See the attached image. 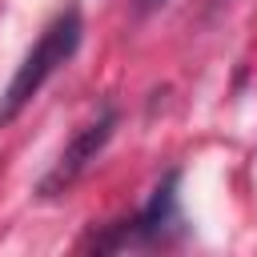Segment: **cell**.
<instances>
[{
  "label": "cell",
  "instance_id": "obj_4",
  "mask_svg": "<svg viewBox=\"0 0 257 257\" xmlns=\"http://www.w3.org/2000/svg\"><path fill=\"white\" fill-rule=\"evenodd\" d=\"M161 8H169V0H137V16H153Z\"/></svg>",
  "mask_w": 257,
  "mask_h": 257
},
{
  "label": "cell",
  "instance_id": "obj_2",
  "mask_svg": "<svg viewBox=\"0 0 257 257\" xmlns=\"http://www.w3.org/2000/svg\"><path fill=\"white\" fill-rule=\"evenodd\" d=\"M177 185H181V173L169 169L157 189L149 193V201L141 205L137 217L128 221H116L108 229V237L96 241V249H137V245H165L169 237L181 233V209H177Z\"/></svg>",
  "mask_w": 257,
  "mask_h": 257
},
{
  "label": "cell",
  "instance_id": "obj_1",
  "mask_svg": "<svg viewBox=\"0 0 257 257\" xmlns=\"http://www.w3.org/2000/svg\"><path fill=\"white\" fill-rule=\"evenodd\" d=\"M80 40H84V16H80V8H64V12L40 32V40L24 52V60L16 64L8 88L0 92V128H8V124L32 104V96L76 56Z\"/></svg>",
  "mask_w": 257,
  "mask_h": 257
},
{
  "label": "cell",
  "instance_id": "obj_3",
  "mask_svg": "<svg viewBox=\"0 0 257 257\" xmlns=\"http://www.w3.org/2000/svg\"><path fill=\"white\" fill-rule=\"evenodd\" d=\"M112 128H116V108H100V116L88 120V124L68 141V149L56 157V165L40 177L36 193H40V197H60V193H68V189L80 181V173L100 157V149L112 141Z\"/></svg>",
  "mask_w": 257,
  "mask_h": 257
}]
</instances>
